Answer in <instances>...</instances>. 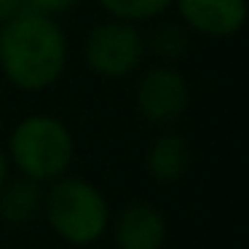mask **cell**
I'll return each mask as SVG.
<instances>
[{
	"label": "cell",
	"mask_w": 249,
	"mask_h": 249,
	"mask_svg": "<svg viewBox=\"0 0 249 249\" xmlns=\"http://www.w3.org/2000/svg\"><path fill=\"white\" fill-rule=\"evenodd\" d=\"M70 43L54 17L19 11L0 24V72L19 91H46L67 70Z\"/></svg>",
	"instance_id": "cell-1"
},
{
	"label": "cell",
	"mask_w": 249,
	"mask_h": 249,
	"mask_svg": "<svg viewBox=\"0 0 249 249\" xmlns=\"http://www.w3.org/2000/svg\"><path fill=\"white\" fill-rule=\"evenodd\" d=\"M8 156L24 177L49 182L70 169L75 140L56 115L35 113L14 126L8 137Z\"/></svg>",
	"instance_id": "cell-2"
},
{
	"label": "cell",
	"mask_w": 249,
	"mask_h": 249,
	"mask_svg": "<svg viewBox=\"0 0 249 249\" xmlns=\"http://www.w3.org/2000/svg\"><path fill=\"white\" fill-rule=\"evenodd\" d=\"M49 225L70 244H94L110 222V209L97 185L81 177H56L43 196Z\"/></svg>",
	"instance_id": "cell-3"
},
{
	"label": "cell",
	"mask_w": 249,
	"mask_h": 249,
	"mask_svg": "<svg viewBox=\"0 0 249 249\" xmlns=\"http://www.w3.org/2000/svg\"><path fill=\"white\" fill-rule=\"evenodd\" d=\"M147 54L145 35L140 27L124 19L99 22L89 30L83 40V62L99 78L121 81V78L134 75L142 67V59Z\"/></svg>",
	"instance_id": "cell-4"
},
{
	"label": "cell",
	"mask_w": 249,
	"mask_h": 249,
	"mask_svg": "<svg viewBox=\"0 0 249 249\" xmlns=\"http://www.w3.org/2000/svg\"><path fill=\"white\" fill-rule=\"evenodd\" d=\"M134 102L147 124L172 126L182 118L190 105V83L174 65L161 62L140 75Z\"/></svg>",
	"instance_id": "cell-5"
},
{
	"label": "cell",
	"mask_w": 249,
	"mask_h": 249,
	"mask_svg": "<svg viewBox=\"0 0 249 249\" xmlns=\"http://www.w3.org/2000/svg\"><path fill=\"white\" fill-rule=\"evenodd\" d=\"M179 19L188 30L214 40L233 38L247 24V0H174Z\"/></svg>",
	"instance_id": "cell-6"
},
{
	"label": "cell",
	"mask_w": 249,
	"mask_h": 249,
	"mask_svg": "<svg viewBox=\"0 0 249 249\" xmlns=\"http://www.w3.org/2000/svg\"><path fill=\"white\" fill-rule=\"evenodd\" d=\"M113 236L118 249H161L166 241L163 212L150 201H131L121 209Z\"/></svg>",
	"instance_id": "cell-7"
},
{
	"label": "cell",
	"mask_w": 249,
	"mask_h": 249,
	"mask_svg": "<svg viewBox=\"0 0 249 249\" xmlns=\"http://www.w3.org/2000/svg\"><path fill=\"white\" fill-rule=\"evenodd\" d=\"M190 161H193L190 142L177 131H163L150 142L145 153V169L158 185H172L182 179L190 169Z\"/></svg>",
	"instance_id": "cell-8"
},
{
	"label": "cell",
	"mask_w": 249,
	"mask_h": 249,
	"mask_svg": "<svg viewBox=\"0 0 249 249\" xmlns=\"http://www.w3.org/2000/svg\"><path fill=\"white\" fill-rule=\"evenodd\" d=\"M43 188L33 177L6 179L0 185V220L8 225H30L43 209Z\"/></svg>",
	"instance_id": "cell-9"
},
{
	"label": "cell",
	"mask_w": 249,
	"mask_h": 249,
	"mask_svg": "<svg viewBox=\"0 0 249 249\" xmlns=\"http://www.w3.org/2000/svg\"><path fill=\"white\" fill-rule=\"evenodd\" d=\"M174 0H99V6L105 8V14L113 19H124L131 24L153 22L158 19Z\"/></svg>",
	"instance_id": "cell-10"
},
{
	"label": "cell",
	"mask_w": 249,
	"mask_h": 249,
	"mask_svg": "<svg viewBox=\"0 0 249 249\" xmlns=\"http://www.w3.org/2000/svg\"><path fill=\"white\" fill-rule=\"evenodd\" d=\"M145 46L158 56L161 62L174 65L177 59H182L188 54V33H185L182 24L174 22H163L153 30V35L145 40Z\"/></svg>",
	"instance_id": "cell-11"
},
{
	"label": "cell",
	"mask_w": 249,
	"mask_h": 249,
	"mask_svg": "<svg viewBox=\"0 0 249 249\" xmlns=\"http://www.w3.org/2000/svg\"><path fill=\"white\" fill-rule=\"evenodd\" d=\"M78 6H81V0H24V8L46 14V17H54V19L70 14L72 8H78Z\"/></svg>",
	"instance_id": "cell-12"
},
{
	"label": "cell",
	"mask_w": 249,
	"mask_h": 249,
	"mask_svg": "<svg viewBox=\"0 0 249 249\" xmlns=\"http://www.w3.org/2000/svg\"><path fill=\"white\" fill-rule=\"evenodd\" d=\"M19 11H24V0H0V24L14 19Z\"/></svg>",
	"instance_id": "cell-13"
},
{
	"label": "cell",
	"mask_w": 249,
	"mask_h": 249,
	"mask_svg": "<svg viewBox=\"0 0 249 249\" xmlns=\"http://www.w3.org/2000/svg\"><path fill=\"white\" fill-rule=\"evenodd\" d=\"M8 179V158H6V153L0 150V185Z\"/></svg>",
	"instance_id": "cell-14"
}]
</instances>
